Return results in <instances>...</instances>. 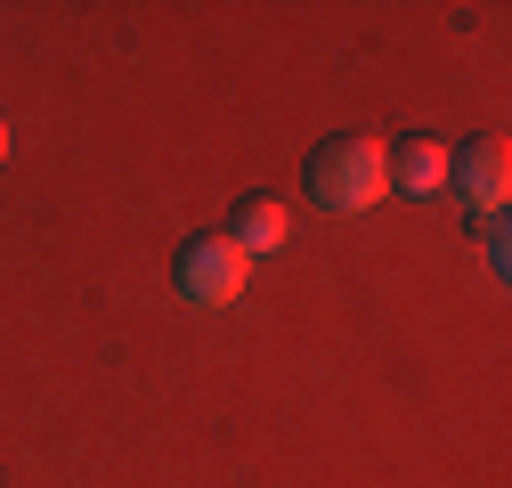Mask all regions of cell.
I'll return each mask as SVG.
<instances>
[{
    "label": "cell",
    "mask_w": 512,
    "mask_h": 488,
    "mask_svg": "<svg viewBox=\"0 0 512 488\" xmlns=\"http://www.w3.org/2000/svg\"><path fill=\"white\" fill-rule=\"evenodd\" d=\"M301 179L326 212H366V204L391 196V147L382 139H326L301 163Z\"/></svg>",
    "instance_id": "1"
},
{
    "label": "cell",
    "mask_w": 512,
    "mask_h": 488,
    "mask_svg": "<svg viewBox=\"0 0 512 488\" xmlns=\"http://www.w3.org/2000/svg\"><path fill=\"white\" fill-rule=\"evenodd\" d=\"M244 277H252V261L236 253L228 236H187V244H179V261H171L179 301H196V310H228V301L244 293Z\"/></svg>",
    "instance_id": "2"
},
{
    "label": "cell",
    "mask_w": 512,
    "mask_h": 488,
    "mask_svg": "<svg viewBox=\"0 0 512 488\" xmlns=\"http://www.w3.org/2000/svg\"><path fill=\"white\" fill-rule=\"evenodd\" d=\"M447 188L464 196V212L496 220L504 196H512V155H504V139H472L464 155H447Z\"/></svg>",
    "instance_id": "3"
},
{
    "label": "cell",
    "mask_w": 512,
    "mask_h": 488,
    "mask_svg": "<svg viewBox=\"0 0 512 488\" xmlns=\"http://www.w3.org/2000/svg\"><path fill=\"white\" fill-rule=\"evenodd\" d=\"M293 236V220H285V204L277 196H244L236 212H228V244L252 261V253H277V244Z\"/></svg>",
    "instance_id": "4"
},
{
    "label": "cell",
    "mask_w": 512,
    "mask_h": 488,
    "mask_svg": "<svg viewBox=\"0 0 512 488\" xmlns=\"http://www.w3.org/2000/svg\"><path fill=\"white\" fill-rule=\"evenodd\" d=\"M391 188L439 196V188H447V147H439V139H407V147L391 155Z\"/></svg>",
    "instance_id": "5"
},
{
    "label": "cell",
    "mask_w": 512,
    "mask_h": 488,
    "mask_svg": "<svg viewBox=\"0 0 512 488\" xmlns=\"http://www.w3.org/2000/svg\"><path fill=\"white\" fill-rule=\"evenodd\" d=\"M488 269H496V277H504V269H512V244H504V212H496V220H488Z\"/></svg>",
    "instance_id": "6"
},
{
    "label": "cell",
    "mask_w": 512,
    "mask_h": 488,
    "mask_svg": "<svg viewBox=\"0 0 512 488\" xmlns=\"http://www.w3.org/2000/svg\"><path fill=\"white\" fill-rule=\"evenodd\" d=\"M0 147H9V122H0Z\"/></svg>",
    "instance_id": "7"
}]
</instances>
